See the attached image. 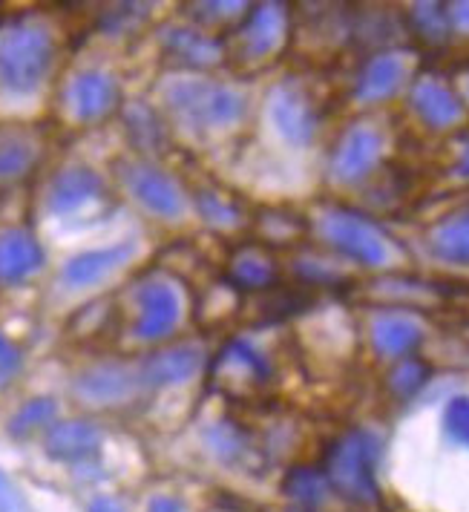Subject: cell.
<instances>
[{"label":"cell","instance_id":"39","mask_svg":"<svg viewBox=\"0 0 469 512\" xmlns=\"http://www.w3.org/2000/svg\"><path fill=\"white\" fill-rule=\"evenodd\" d=\"M87 512H127V510L118 504L116 498H110V495H98L93 504H90V510Z\"/></svg>","mask_w":469,"mask_h":512},{"label":"cell","instance_id":"14","mask_svg":"<svg viewBox=\"0 0 469 512\" xmlns=\"http://www.w3.org/2000/svg\"><path fill=\"white\" fill-rule=\"evenodd\" d=\"M409 104L423 124L432 130H452L464 118V98L438 75H421L412 84Z\"/></svg>","mask_w":469,"mask_h":512},{"label":"cell","instance_id":"21","mask_svg":"<svg viewBox=\"0 0 469 512\" xmlns=\"http://www.w3.org/2000/svg\"><path fill=\"white\" fill-rule=\"evenodd\" d=\"M280 282V265L274 254L259 245H239L228 259V285L239 291H271Z\"/></svg>","mask_w":469,"mask_h":512},{"label":"cell","instance_id":"17","mask_svg":"<svg viewBox=\"0 0 469 512\" xmlns=\"http://www.w3.org/2000/svg\"><path fill=\"white\" fill-rule=\"evenodd\" d=\"M202 366V349L193 343H179L162 351H150L144 360L136 363L144 389H165L185 383Z\"/></svg>","mask_w":469,"mask_h":512},{"label":"cell","instance_id":"35","mask_svg":"<svg viewBox=\"0 0 469 512\" xmlns=\"http://www.w3.org/2000/svg\"><path fill=\"white\" fill-rule=\"evenodd\" d=\"M0 512H35L21 487L6 472H0Z\"/></svg>","mask_w":469,"mask_h":512},{"label":"cell","instance_id":"8","mask_svg":"<svg viewBox=\"0 0 469 512\" xmlns=\"http://www.w3.org/2000/svg\"><path fill=\"white\" fill-rule=\"evenodd\" d=\"M288 32V9L282 3H259L236 29V58L245 64L268 61L285 41Z\"/></svg>","mask_w":469,"mask_h":512},{"label":"cell","instance_id":"33","mask_svg":"<svg viewBox=\"0 0 469 512\" xmlns=\"http://www.w3.org/2000/svg\"><path fill=\"white\" fill-rule=\"evenodd\" d=\"M441 429H444V438L452 446L469 452V395H452L446 400Z\"/></svg>","mask_w":469,"mask_h":512},{"label":"cell","instance_id":"32","mask_svg":"<svg viewBox=\"0 0 469 512\" xmlns=\"http://www.w3.org/2000/svg\"><path fill=\"white\" fill-rule=\"evenodd\" d=\"M127 130H130V139L136 141L141 150H159L165 144V130L159 124V118L153 116L144 104H133L127 110Z\"/></svg>","mask_w":469,"mask_h":512},{"label":"cell","instance_id":"15","mask_svg":"<svg viewBox=\"0 0 469 512\" xmlns=\"http://www.w3.org/2000/svg\"><path fill=\"white\" fill-rule=\"evenodd\" d=\"M139 251V245L133 239L127 242H116L107 248H95V251H81V254L70 256L61 268V282L67 288H90L98 285L107 277H113L118 268H124Z\"/></svg>","mask_w":469,"mask_h":512},{"label":"cell","instance_id":"30","mask_svg":"<svg viewBox=\"0 0 469 512\" xmlns=\"http://www.w3.org/2000/svg\"><path fill=\"white\" fill-rule=\"evenodd\" d=\"M196 210L202 213V219L216 228H236L242 225V210L236 208L234 199L222 196L219 190H199L196 193Z\"/></svg>","mask_w":469,"mask_h":512},{"label":"cell","instance_id":"12","mask_svg":"<svg viewBox=\"0 0 469 512\" xmlns=\"http://www.w3.org/2000/svg\"><path fill=\"white\" fill-rule=\"evenodd\" d=\"M118 84L110 72L104 70H81L75 72L64 90V101L70 107L72 118L78 121H98L110 116L118 107Z\"/></svg>","mask_w":469,"mask_h":512},{"label":"cell","instance_id":"4","mask_svg":"<svg viewBox=\"0 0 469 512\" xmlns=\"http://www.w3.org/2000/svg\"><path fill=\"white\" fill-rule=\"evenodd\" d=\"M317 231L326 239L329 248H334L337 254L352 259L357 265H363V268H383L392 256L389 239L363 213L329 208L320 216Z\"/></svg>","mask_w":469,"mask_h":512},{"label":"cell","instance_id":"3","mask_svg":"<svg viewBox=\"0 0 469 512\" xmlns=\"http://www.w3.org/2000/svg\"><path fill=\"white\" fill-rule=\"evenodd\" d=\"M170 113L193 130H222L231 127L248 110V98L231 84L213 78H173L165 87Z\"/></svg>","mask_w":469,"mask_h":512},{"label":"cell","instance_id":"27","mask_svg":"<svg viewBox=\"0 0 469 512\" xmlns=\"http://www.w3.org/2000/svg\"><path fill=\"white\" fill-rule=\"evenodd\" d=\"M205 443L213 455L222 461V464H236L245 458V452L251 449L245 429H239L234 420H219L213 423L211 429L205 432Z\"/></svg>","mask_w":469,"mask_h":512},{"label":"cell","instance_id":"18","mask_svg":"<svg viewBox=\"0 0 469 512\" xmlns=\"http://www.w3.org/2000/svg\"><path fill=\"white\" fill-rule=\"evenodd\" d=\"M369 334H372V346H375L380 357L403 360L421 346L423 337H426V328L415 314L386 308V311H377L372 317Z\"/></svg>","mask_w":469,"mask_h":512},{"label":"cell","instance_id":"38","mask_svg":"<svg viewBox=\"0 0 469 512\" xmlns=\"http://www.w3.org/2000/svg\"><path fill=\"white\" fill-rule=\"evenodd\" d=\"M147 512H182V504L170 495H156L150 504H147Z\"/></svg>","mask_w":469,"mask_h":512},{"label":"cell","instance_id":"28","mask_svg":"<svg viewBox=\"0 0 469 512\" xmlns=\"http://www.w3.org/2000/svg\"><path fill=\"white\" fill-rule=\"evenodd\" d=\"M58 418V403L52 397H29L24 406L9 418V435L12 438H29L32 432L49 426Z\"/></svg>","mask_w":469,"mask_h":512},{"label":"cell","instance_id":"1","mask_svg":"<svg viewBox=\"0 0 469 512\" xmlns=\"http://www.w3.org/2000/svg\"><path fill=\"white\" fill-rule=\"evenodd\" d=\"M58 61L52 26L32 12L0 18V93L24 95L44 87Z\"/></svg>","mask_w":469,"mask_h":512},{"label":"cell","instance_id":"2","mask_svg":"<svg viewBox=\"0 0 469 512\" xmlns=\"http://www.w3.org/2000/svg\"><path fill=\"white\" fill-rule=\"evenodd\" d=\"M383 455V443L372 429H349L329 446L326 455V478L337 495L352 504H375L377 464Z\"/></svg>","mask_w":469,"mask_h":512},{"label":"cell","instance_id":"37","mask_svg":"<svg viewBox=\"0 0 469 512\" xmlns=\"http://www.w3.org/2000/svg\"><path fill=\"white\" fill-rule=\"evenodd\" d=\"M452 173L458 179L469 182V136L458 141V156H455V164H452Z\"/></svg>","mask_w":469,"mask_h":512},{"label":"cell","instance_id":"23","mask_svg":"<svg viewBox=\"0 0 469 512\" xmlns=\"http://www.w3.org/2000/svg\"><path fill=\"white\" fill-rule=\"evenodd\" d=\"M426 248L438 262L469 265V208L449 213L426 233Z\"/></svg>","mask_w":469,"mask_h":512},{"label":"cell","instance_id":"25","mask_svg":"<svg viewBox=\"0 0 469 512\" xmlns=\"http://www.w3.org/2000/svg\"><path fill=\"white\" fill-rule=\"evenodd\" d=\"M329 478L323 469H314V466H294L288 469L282 489L285 495L305 512H314L317 507H323V501L329 498Z\"/></svg>","mask_w":469,"mask_h":512},{"label":"cell","instance_id":"20","mask_svg":"<svg viewBox=\"0 0 469 512\" xmlns=\"http://www.w3.org/2000/svg\"><path fill=\"white\" fill-rule=\"evenodd\" d=\"M101 441L104 435L93 420H61L49 426L44 449L52 461L78 464V461L95 458L101 452Z\"/></svg>","mask_w":469,"mask_h":512},{"label":"cell","instance_id":"19","mask_svg":"<svg viewBox=\"0 0 469 512\" xmlns=\"http://www.w3.org/2000/svg\"><path fill=\"white\" fill-rule=\"evenodd\" d=\"M44 248L26 228L0 231V285H18L44 268Z\"/></svg>","mask_w":469,"mask_h":512},{"label":"cell","instance_id":"11","mask_svg":"<svg viewBox=\"0 0 469 512\" xmlns=\"http://www.w3.org/2000/svg\"><path fill=\"white\" fill-rule=\"evenodd\" d=\"M141 386L139 369L127 366V363H116V360H104L95 363L90 369L75 377V395L95 406H116L136 395Z\"/></svg>","mask_w":469,"mask_h":512},{"label":"cell","instance_id":"6","mask_svg":"<svg viewBox=\"0 0 469 512\" xmlns=\"http://www.w3.org/2000/svg\"><path fill=\"white\" fill-rule=\"evenodd\" d=\"M268 118H271L277 136L291 147H308L317 136V127H320V118H317L311 98L294 81H280L271 87Z\"/></svg>","mask_w":469,"mask_h":512},{"label":"cell","instance_id":"9","mask_svg":"<svg viewBox=\"0 0 469 512\" xmlns=\"http://www.w3.org/2000/svg\"><path fill=\"white\" fill-rule=\"evenodd\" d=\"M216 380L225 395H251L268 386L271 363L262 351L248 340H231L216 357Z\"/></svg>","mask_w":469,"mask_h":512},{"label":"cell","instance_id":"16","mask_svg":"<svg viewBox=\"0 0 469 512\" xmlns=\"http://www.w3.org/2000/svg\"><path fill=\"white\" fill-rule=\"evenodd\" d=\"M104 196V179L87 164H72L55 173L47 187V210L52 216H70Z\"/></svg>","mask_w":469,"mask_h":512},{"label":"cell","instance_id":"7","mask_svg":"<svg viewBox=\"0 0 469 512\" xmlns=\"http://www.w3.org/2000/svg\"><path fill=\"white\" fill-rule=\"evenodd\" d=\"M121 179L147 213L159 219H179L185 213V193L162 167L150 162H124Z\"/></svg>","mask_w":469,"mask_h":512},{"label":"cell","instance_id":"5","mask_svg":"<svg viewBox=\"0 0 469 512\" xmlns=\"http://www.w3.org/2000/svg\"><path fill=\"white\" fill-rule=\"evenodd\" d=\"M386 153V136L372 121L349 124L331 150V179L340 185H360L366 182Z\"/></svg>","mask_w":469,"mask_h":512},{"label":"cell","instance_id":"10","mask_svg":"<svg viewBox=\"0 0 469 512\" xmlns=\"http://www.w3.org/2000/svg\"><path fill=\"white\" fill-rule=\"evenodd\" d=\"M136 326L133 334L144 343H159L173 334V328L179 326L182 317V303L176 288L165 280H144L136 288Z\"/></svg>","mask_w":469,"mask_h":512},{"label":"cell","instance_id":"31","mask_svg":"<svg viewBox=\"0 0 469 512\" xmlns=\"http://www.w3.org/2000/svg\"><path fill=\"white\" fill-rule=\"evenodd\" d=\"M429 366L418 360V357H403L398 360V366L389 372V389L400 397V400H409V397H415L421 392L423 386L429 383Z\"/></svg>","mask_w":469,"mask_h":512},{"label":"cell","instance_id":"13","mask_svg":"<svg viewBox=\"0 0 469 512\" xmlns=\"http://www.w3.org/2000/svg\"><path fill=\"white\" fill-rule=\"evenodd\" d=\"M409 70H412V61L406 52H400V49L377 52L363 64V70L357 72L354 98L360 104H380V101L392 98L406 84Z\"/></svg>","mask_w":469,"mask_h":512},{"label":"cell","instance_id":"34","mask_svg":"<svg viewBox=\"0 0 469 512\" xmlns=\"http://www.w3.org/2000/svg\"><path fill=\"white\" fill-rule=\"evenodd\" d=\"M21 366H24L21 349H18L9 337H3V334H0V389H3V386H9V383L18 377Z\"/></svg>","mask_w":469,"mask_h":512},{"label":"cell","instance_id":"40","mask_svg":"<svg viewBox=\"0 0 469 512\" xmlns=\"http://www.w3.org/2000/svg\"><path fill=\"white\" fill-rule=\"evenodd\" d=\"M461 98H464V101H469V72L464 75V84H461Z\"/></svg>","mask_w":469,"mask_h":512},{"label":"cell","instance_id":"24","mask_svg":"<svg viewBox=\"0 0 469 512\" xmlns=\"http://www.w3.org/2000/svg\"><path fill=\"white\" fill-rule=\"evenodd\" d=\"M41 141L24 127H0V182H18L35 167Z\"/></svg>","mask_w":469,"mask_h":512},{"label":"cell","instance_id":"36","mask_svg":"<svg viewBox=\"0 0 469 512\" xmlns=\"http://www.w3.org/2000/svg\"><path fill=\"white\" fill-rule=\"evenodd\" d=\"M446 15H449V26L458 35H469V0L461 3H446Z\"/></svg>","mask_w":469,"mask_h":512},{"label":"cell","instance_id":"29","mask_svg":"<svg viewBox=\"0 0 469 512\" xmlns=\"http://www.w3.org/2000/svg\"><path fill=\"white\" fill-rule=\"evenodd\" d=\"M409 18H412V26L418 29V35L432 41V44H444L452 35L444 3H415L409 9Z\"/></svg>","mask_w":469,"mask_h":512},{"label":"cell","instance_id":"22","mask_svg":"<svg viewBox=\"0 0 469 512\" xmlns=\"http://www.w3.org/2000/svg\"><path fill=\"white\" fill-rule=\"evenodd\" d=\"M162 44L176 61L196 70H208L225 61L222 38L208 35L205 29H196V26H170L162 32Z\"/></svg>","mask_w":469,"mask_h":512},{"label":"cell","instance_id":"26","mask_svg":"<svg viewBox=\"0 0 469 512\" xmlns=\"http://www.w3.org/2000/svg\"><path fill=\"white\" fill-rule=\"evenodd\" d=\"M305 231V222L297 213L288 210H265L257 216V233L259 245H294Z\"/></svg>","mask_w":469,"mask_h":512}]
</instances>
